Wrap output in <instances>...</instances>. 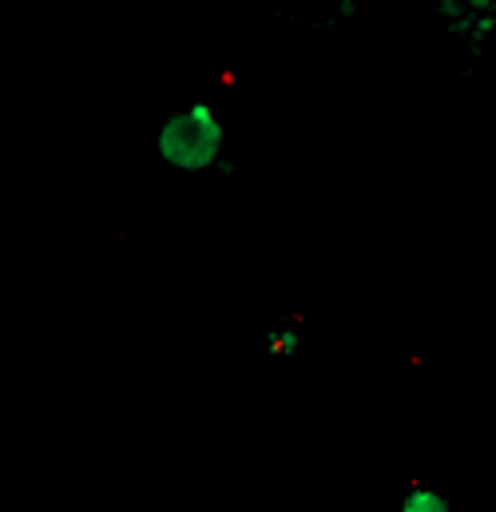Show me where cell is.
<instances>
[{
	"label": "cell",
	"instance_id": "obj_1",
	"mask_svg": "<svg viewBox=\"0 0 496 512\" xmlns=\"http://www.w3.org/2000/svg\"><path fill=\"white\" fill-rule=\"evenodd\" d=\"M223 143H227V128L219 120V112L207 104V100H195L179 112H171L159 135H155V147H159V159L175 171H207L223 159Z\"/></svg>",
	"mask_w": 496,
	"mask_h": 512
},
{
	"label": "cell",
	"instance_id": "obj_2",
	"mask_svg": "<svg viewBox=\"0 0 496 512\" xmlns=\"http://www.w3.org/2000/svg\"><path fill=\"white\" fill-rule=\"evenodd\" d=\"M437 20L469 56H481L496 32V0H437Z\"/></svg>",
	"mask_w": 496,
	"mask_h": 512
},
{
	"label": "cell",
	"instance_id": "obj_3",
	"mask_svg": "<svg viewBox=\"0 0 496 512\" xmlns=\"http://www.w3.org/2000/svg\"><path fill=\"white\" fill-rule=\"evenodd\" d=\"M397 512H449V501L441 493H433V489H413Z\"/></svg>",
	"mask_w": 496,
	"mask_h": 512
},
{
	"label": "cell",
	"instance_id": "obj_4",
	"mask_svg": "<svg viewBox=\"0 0 496 512\" xmlns=\"http://www.w3.org/2000/svg\"><path fill=\"white\" fill-rule=\"evenodd\" d=\"M298 342H302V338H298V330H294V326H290V330H274V334H270V350H274L278 358H290V354L298 350Z\"/></svg>",
	"mask_w": 496,
	"mask_h": 512
}]
</instances>
